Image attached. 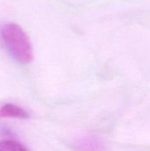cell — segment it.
I'll return each instance as SVG.
<instances>
[{
    "mask_svg": "<svg viewBox=\"0 0 150 151\" xmlns=\"http://www.w3.org/2000/svg\"><path fill=\"white\" fill-rule=\"evenodd\" d=\"M0 37L11 57L21 64H29L34 59V50L27 33L13 23L0 28Z\"/></svg>",
    "mask_w": 150,
    "mask_h": 151,
    "instance_id": "1",
    "label": "cell"
},
{
    "mask_svg": "<svg viewBox=\"0 0 150 151\" xmlns=\"http://www.w3.org/2000/svg\"><path fill=\"white\" fill-rule=\"evenodd\" d=\"M29 117L27 111L24 109L7 104L0 108V118H13V119H25Z\"/></svg>",
    "mask_w": 150,
    "mask_h": 151,
    "instance_id": "2",
    "label": "cell"
},
{
    "mask_svg": "<svg viewBox=\"0 0 150 151\" xmlns=\"http://www.w3.org/2000/svg\"><path fill=\"white\" fill-rule=\"evenodd\" d=\"M0 151H28L21 143L12 141L5 140L0 142Z\"/></svg>",
    "mask_w": 150,
    "mask_h": 151,
    "instance_id": "3",
    "label": "cell"
}]
</instances>
